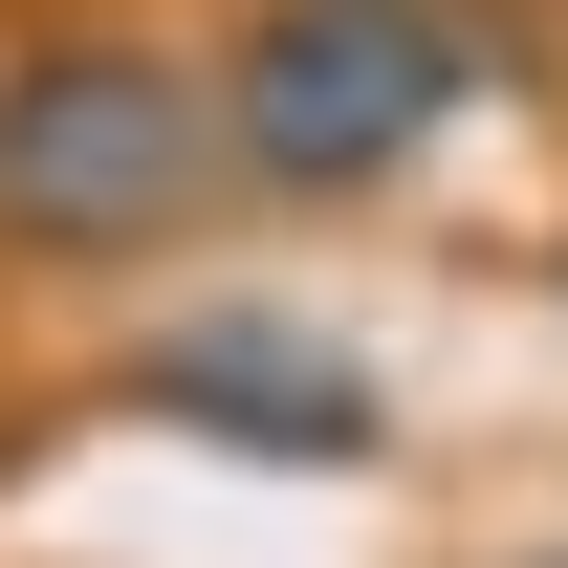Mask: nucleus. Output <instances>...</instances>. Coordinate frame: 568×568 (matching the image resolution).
Instances as JSON below:
<instances>
[{"label":"nucleus","instance_id":"nucleus-1","mask_svg":"<svg viewBox=\"0 0 568 568\" xmlns=\"http://www.w3.org/2000/svg\"><path fill=\"white\" fill-rule=\"evenodd\" d=\"M219 175H241V110H219V44H153V22H44L0 44V263H153L197 241Z\"/></svg>","mask_w":568,"mask_h":568},{"label":"nucleus","instance_id":"nucleus-2","mask_svg":"<svg viewBox=\"0 0 568 568\" xmlns=\"http://www.w3.org/2000/svg\"><path fill=\"white\" fill-rule=\"evenodd\" d=\"M503 88L481 0H241L219 22V110H241V197H394L459 110Z\"/></svg>","mask_w":568,"mask_h":568},{"label":"nucleus","instance_id":"nucleus-3","mask_svg":"<svg viewBox=\"0 0 568 568\" xmlns=\"http://www.w3.org/2000/svg\"><path fill=\"white\" fill-rule=\"evenodd\" d=\"M132 416L219 437V459H284V481H351V459H394V394H372V351L284 328V306H175V328L132 351Z\"/></svg>","mask_w":568,"mask_h":568},{"label":"nucleus","instance_id":"nucleus-4","mask_svg":"<svg viewBox=\"0 0 568 568\" xmlns=\"http://www.w3.org/2000/svg\"><path fill=\"white\" fill-rule=\"evenodd\" d=\"M547 306H568V241H547Z\"/></svg>","mask_w":568,"mask_h":568},{"label":"nucleus","instance_id":"nucleus-5","mask_svg":"<svg viewBox=\"0 0 568 568\" xmlns=\"http://www.w3.org/2000/svg\"><path fill=\"white\" fill-rule=\"evenodd\" d=\"M525 568H568V547H525Z\"/></svg>","mask_w":568,"mask_h":568}]
</instances>
